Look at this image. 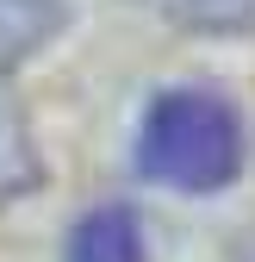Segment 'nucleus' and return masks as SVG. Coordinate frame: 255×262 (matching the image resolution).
Returning a JSON list of instances; mask_svg holds the SVG:
<instances>
[{"instance_id": "nucleus-5", "label": "nucleus", "mask_w": 255, "mask_h": 262, "mask_svg": "<svg viewBox=\"0 0 255 262\" xmlns=\"http://www.w3.org/2000/svg\"><path fill=\"white\" fill-rule=\"evenodd\" d=\"M143 7L174 25H193V31H249L255 25V0H143Z\"/></svg>"}, {"instance_id": "nucleus-3", "label": "nucleus", "mask_w": 255, "mask_h": 262, "mask_svg": "<svg viewBox=\"0 0 255 262\" xmlns=\"http://www.w3.org/2000/svg\"><path fill=\"white\" fill-rule=\"evenodd\" d=\"M62 19H69L62 0H0V69H13L38 44H50Z\"/></svg>"}, {"instance_id": "nucleus-1", "label": "nucleus", "mask_w": 255, "mask_h": 262, "mask_svg": "<svg viewBox=\"0 0 255 262\" xmlns=\"http://www.w3.org/2000/svg\"><path fill=\"white\" fill-rule=\"evenodd\" d=\"M137 169L181 193H218L243 169V119L206 88H168L137 125Z\"/></svg>"}, {"instance_id": "nucleus-2", "label": "nucleus", "mask_w": 255, "mask_h": 262, "mask_svg": "<svg viewBox=\"0 0 255 262\" xmlns=\"http://www.w3.org/2000/svg\"><path fill=\"white\" fill-rule=\"evenodd\" d=\"M69 262H149L143 219L131 206H93L69 231Z\"/></svg>"}, {"instance_id": "nucleus-4", "label": "nucleus", "mask_w": 255, "mask_h": 262, "mask_svg": "<svg viewBox=\"0 0 255 262\" xmlns=\"http://www.w3.org/2000/svg\"><path fill=\"white\" fill-rule=\"evenodd\" d=\"M38 181V150H31V131H25V119L0 100V206L7 200H19V193Z\"/></svg>"}]
</instances>
